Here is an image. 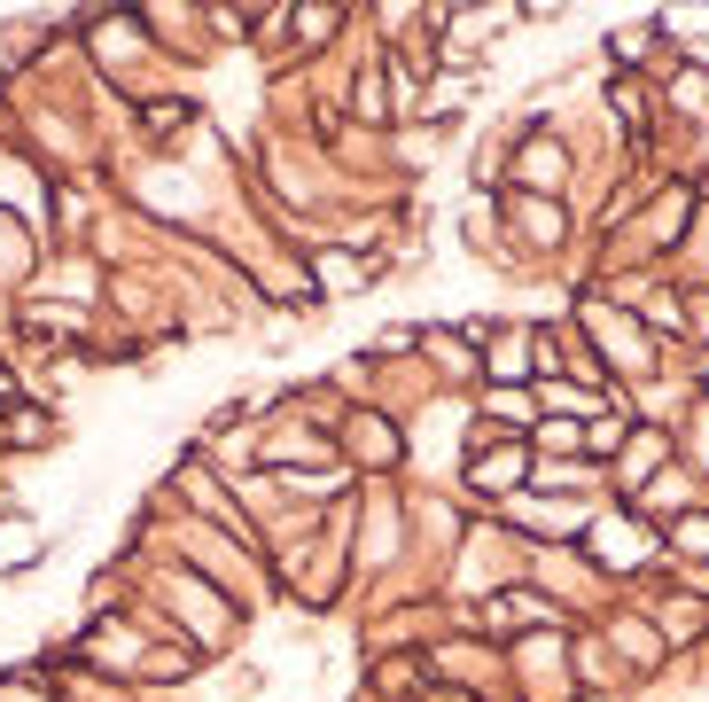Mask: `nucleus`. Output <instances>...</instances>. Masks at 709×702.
I'll use <instances>...</instances> for the list:
<instances>
[{"mask_svg":"<svg viewBox=\"0 0 709 702\" xmlns=\"http://www.w3.org/2000/svg\"><path fill=\"white\" fill-rule=\"evenodd\" d=\"M671 102H678V110H709V70H678Z\"/></svg>","mask_w":709,"mask_h":702,"instance_id":"423d86ee","label":"nucleus"},{"mask_svg":"<svg viewBox=\"0 0 709 702\" xmlns=\"http://www.w3.org/2000/svg\"><path fill=\"white\" fill-rule=\"evenodd\" d=\"M351 95H359V102H351L359 118H390V95H383V78H375V70H367L359 86H351Z\"/></svg>","mask_w":709,"mask_h":702,"instance_id":"6e6552de","label":"nucleus"},{"mask_svg":"<svg viewBox=\"0 0 709 702\" xmlns=\"http://www.w3.org/2000/svg\"><path fill=\"white\" fill-rule=\"evenodd\" d=\"M530 368V336H499L491 343V375H522Z\"/></svg>","mask_w":709,"mask_h":702,"instance_id":"39448f33","label":"nucleus"},{"mask_svg":"<svg viewBox=\"0 0 709 702\" xmlns=\"http://www.w3.org/2000/svg\"><path fill=\"white\" fill-rule=\"evenodd\" d=\"M539 437H546V446H554V453H569V446H585V429H577V421H546Z\"/></svg>","mask_w":709,"mask_h":702,"instance_id":"9b49d317","label":"nucleus"},{"mask_svg":"<svg viewBox=\"0 0 709 702\" xmlns=\"http://www.w3.org/2000/svg\"><path fill=\"white\" fill-rule=\"evenodd\" d=\"M539 398H546V406H554V414H577V421H585V414H592V398H585V391H577V383H546V391H539Z\"/></svg>","mask_w":709,"mask_h":702,"instance_id":"0eeeda50","label":"nucleus"},{"mask_svg":"<svg viewBox=\"0 0 709 702\" xmlns=\"http://www.w3.org/2000/svg\"><path fill=\"white\" fill-rule=\"evenodd\" d=\"M663 461H671V437L647 429V437H632V446H624V469H616V476H624V484H647V476H663Z\"/></svg>","mask_w":709,"mask_h":702,"instance_id":"7ed1b4c3","label":"nucleus"},{"mask_svg":"<svg viewBox=\"0 0 709 702\" xmlns=\"http://www.w3.org/2000/svg\"><path fill=\"white\" fill-rule=\"evenodd\" d=\"M491 414H499V421H530L539 406H530V391H491Z\"/></svg>","mask_w":709,"mask_h":702,"instance_id":"1a4fd4ad","label":"nucleus"},{"mask_svg":"<svg viewBox=\"0 0 709 702\" xmlns=\"http://www.w3.org/2000/svg\"><path fill=\"white\" fill-rule=\"evenodd\" d=\"M522 476H530V446H491V453H476V469H468L476 492H514Z\"/></svg>","mask_w":709,"mask_h":702,"instance_id":"f03ea898","label":"nucleus"},{"mask_svg":"<svg viewBox=\"0 0 709 702\" xmlns=\"http://www.w3.org/2000/svg\"><path fill=\"white\" fill-rule=\"evenodd\" d=\"M312 282H320L328 297H359V289L375 282V257H359V250H320V257H312Z\"/></svg>","mask_w":709,"mask_h":702,"instance_id":"f257e3e1","label":"nucleus"},{"mask_svg":"<svg viewBox=\"0 0 709 702\" xmlns=\"http://www.w3.org/2000/svg\"><path fill=\"white\" fill-rule=\"evenodd\" d=\"M647 47H655V32H647V24H624V32H616V55H624V63H640Z\"/></svg>","mask_w":709,"mask_h":702,"instance_id":"9d476101","label":"nucleus"},{"mask_svg":"<svg viewBox=\"0 0 709 702\" xmlns=\"http://www.w3.org/2000/svg\"><path fill=\"white\" fill-rule=\"evenodd\" d=\"M671 547H678V555H709V515H701V507L671 523Z\"/></svg>","mask_w":709,"mask_h":702,"instance_id":"20e7f679","label":"nucleus"}]
</instances>
